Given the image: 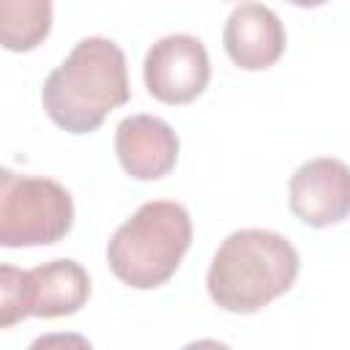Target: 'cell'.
Segmentation results:
<instances>
[{
	"label": "cell",
	"instance_id": "obj_9",
	"mask_svg": "<svg viewBox=\"0 0 350 350\" xmlns=\"http://www.w3.org/2000/svg\"><path fill=\"white\" fill-rule=\"evenodd\" d=\"M36 317H66L79 312L90 298V276L77 260H52L30 271Z\"/></svg>",
	"mask_w": 350,
	"mask_h": 350
},
{
	"label": "cell",
	"instance_id": "obj_8",
	"mask_svg": "<svg viewBox=\"0 0 350 350\" xmlns=\"http://www.w3.org/2000/svg\"><path fill=\"white\" fill-rule=\"evenodd\" d=\"M221 38L230 60L246 71L271 68L287 44L282 19L262 3H238L224 22Z\"/></svg>",
	"mask_w": 350,
	"mask_h": 350
},
{
	"label": "cell",
	"instance_id": "obj_11",
	"mask_svg": "<svg viewBox=\"0 0 350 350\" xmlns=\"http://www.w3.org/2000/svg\"><path fill=\"white\" fill-rule=\"evenodd\" d=\"M33 279L30 271L0 262V328H11L30 317Z\"/></svg>",
	"mask_w": 350,
	"mask_h": 350
},
{
	"label": "cell",
	"instance_id": "obj_10",
	"mask_svg": "<svg viewBox=\"0 0 350 350\" xmlns=\"http://www.w3.org/2000/svg\"><path fill=\"white\" fill-rule=\"evenodd\" d=\"M52 30L49 0H0V46L8 52L36 49Z\"/></svg>",
	"mask_w": 350,
	"mask_h": 350
},
{
	"label": "cell",
	"instance_id": "obj_13",
	"mask_svg": "<svg viewBox=\"0 0 350 350\" xmlns=\"http://www.w3.org/2000/svg\"><path fill=\"white\" fill-rule=\"evenodd\" d=\"M180 350H230V347L224 342H219V339H194V342L183 345Z\"/></svg>",
	"mask_w": 350,
	"mask_h": 350
},
{
	"label": "cell",
	"instance_id": "obj_4",
	"mask_svg": "<svg viewBox=\"0 0 350 350\" xmlns=\"http://www.w3.org/2000/svg\"><path fill=\"white\" fill-rule=\"evenodd\" d=\"M74 200L52 178L0 167V246H46L68 235Z\"/></svg>",
	"mask_w": 350,
	"mask_h": 350
},
{
	"label": "cell",
	"instance_id": "obj_5",
	"mask_svg": "<svg viewBox=\"0 0 350 350\" xmlns=\"http://www.w3.org/2000/svg\"><path fill=\"white\" fill-rule=\"evenodd\" d=\"M145 88L161 104H189L211 82L205 44L189 33H172L150 44L142 63Z\"/></svg>",
	"mask_w": 350,
	"mask_h": 350
},
{
	"label": "cell",
	"instance_id": "obj_1",
	"mask_svg": "<svg viewBox=\"0 0 350 350\" xmlns=\"http://www.w3.org/2000/svg\"><path fill=\"white\" fill-rule=\"evenodd\" d=\"M129 96L126 55L104 36L82 38L41 88V104L49 120L71 134L96 131Z\"/></svg>",
	"mask_w": 350,
	"mask_h": 350
},
{
	"label": "cell",
	"instance_id": "obj_12",
	"mask_svg": "<svg viewBox=\"0 0 350 350\" xmlns=\"http://www.w3.org/2000/svg\"><path fill=\"white\" fill-rule=\"evenodd\" d=\"M27 350H93V345L74 331H52V334H41L30 342Z\"/></svg>",
	"mask_w": 350,
	"mask_h": 350
},
{
	"label": "cell",
	"instance_id": "obj_2",
	"mask_svg": "<svg viewBox=\"0 0 350 350\" xmlns=\"http://www.w3.org/2000/svg\"><path fill=\"white\" fill-rule=\"evenodd\" d=\"M301 260L295 246L271 230H235L216 249L205 284L216 306L235 314H252L284 295Z\"/></svg>",
	"mask_w": 350,
	"mask_h": 350
},
{
	"label": "cell",
	"instance_id": "obj_7",
	"mask_svg": "<svg viewBox=\"0 0 350 350\" xmlns=\"http://www.w3.org/2000/svg\"><path fill=\"white\" fill-rule=\"evenodd\" d=\"M178 134L156 115H129L115 129V153L126 175L137 180H159L175 170Z\"/></svg>",
	"mask_w": 350,
	"mask_h": 350
},
{
	"label": "cell",
	"instance_id": "obj_3",
	"mask_svg": "<svg viewBox=\"0 0 350 350\" xmlns=\"http://www.w3.org/2000/svg\"><path fill=\"white\" fill-rule=\"evenodd\" d=\"M191 246V216L180 202L150 200L139 205L109 238V271L134 290L164 284Z\"/></svg>",
	"mask_w": 350,
	"mask_h": 350
},
{
	"label": "cell",
	"instance_id": "obj_6",
	"mask_svg": "<svg viewBox=\"0 0 350 350\" xmlns=\"http://www.w3.org/2000/svg\"><path fill=\"white\" fill-rule=\"evenodd\" d=\"M290 211L309 227H328L347 219L350 211V172L334 156L304 161L290 183Z\"/></svg>",
	"mask_w": 350,
	"mask_h": 350
}]
</instances>
